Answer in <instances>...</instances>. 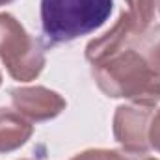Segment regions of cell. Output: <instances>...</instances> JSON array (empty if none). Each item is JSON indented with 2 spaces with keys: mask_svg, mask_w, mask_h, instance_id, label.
<instances>
[{
  "mask_svg": "<svg viewBox=\"0 0 160 160\" xmlns=\"http://www.w3.org/2000/svg\"><path fill=\"white\" fill-rule=\"evenodd\" d=\"M91 67L95 84L104 95L153 108L160 102V75L149 67L132 47L123 48Z\"/></svg>",
  "mask_w": 160,
  "mask_h": 160,
  "instance_id": "obj_1",
  "label": "cell"
},
{
  "mask_svg": "<svg viewBox=\"0 0 160 160\" xmlns=\"http://www.w3.org/2000/svg\"><path fill=\"white\" fill-rule=\"evenodd\" d=\"M114 0H41V30L47 45L78 39L101 28Z\"/></svg>",
  "mask_w": 160,
  "mask_h": 160,
  "instance_id": "obj_2",
  "label": "cell"
},
{
  "mask_svg": "<svg viewBox=\"0 0 160 160\" xmlns=\"http://www.w3.org/2000/svg\"><path fill=\"white\" fill-rule=\"evenodd\" d=\"M0 60L19 82L38 78L47 62L41 43L9 13H0Z\"/></svg>",
  "mask_w": 160,
  "mask_h": 160,
  "instance_id": "obj_3",
  "label": "cell"
},
{
  "mask_svg": "<svg viewBox=\"0 0 160 160\" xmlns=\"http://www.w3.org/2000/svg\"><path fill=\"white\" fill-rule=\"evenodd\" d=\"M153 106L140 104H121L114 114V138L128 153L147 155L149 143V127L153 119Z\"/></svg>",
  "mask_w": 160,
  "mask_h": 160,
  "instance_id": "obj_4",
  "label": "cell"
},
{
  "mask_svg": "<svg viewBox=\"0 0 160 160\" xmlns=\"http://www.w3.org/2000/svg\"><path fill=\"white\" fill-rule=\"evenodd\" d=\"M9 99L13 108L24 116L28 121H48L58 118L65 110V99L43 86L32 88H15L9 91Z\"/></svg>",
  "mask_w": 160,
  "mask_h": 160,
  "instance_id": "obj_5",
  "label": "cell"
},
{
  "mask_svg": "<svg viewBox=\"0 0 160 160\" xmlns=\"http://www.w3.org/2000/svg\"><path fill=\"white\" fill-rule=\"evenodd\" d=\"M142 32V28L136 24V21L130 17L128 11H121L119 19L116 21V24L104 32L101 38L89 41L86 47V60L91 65H97L104 60H108L110 56L121 52L123 48L128 47V41L132 39L134 34Z\"/></svg>",
  "mask_w": 160,
  "mask_h": 160,
  "instance_id": "obj_6",
  "label": "cell"
},
{
  "mask_svg": "<svg viewBox=\"0 0 160 160\" xmlns=\"http://www.w3.org/2000/svg\"><path fill=\"white\" fill-rule=\"evenodd\" d=\"M32 134L34 127L24 116L0 106V153H11L22 147Z\"/></svg>",
  "mask_w": 160,
  "mask_h": 160,
  "instance_id": "obj_7",
  "label": "cell"
},
{
  "mask_svg": "<svg viewBox=\"0 0 160 160\" xmlns=\"http://www.w3.org/2000/svg\"><path fill=\"white\" fill-rule=\"evenodd\" d=\"M128 47H132L149 63V67L160 75V24L147 26L145 30L134 34Z\"/></svg>",
  "mask_w": 160,
  "mask_h": 160,
  "instance_id": "obj_8",
  "label": "cell"
},
{
  "mask_svg": "<svg viewBox=\"0 0 160 160\" xmlns=\"http://www.w3.org/2000/svg\"><path fill=\"white\" fill-rule=\"evenodd\" d=\"M127 4H128L130 17L136 21V24L142 30H145L147 26H151V22L155 19L157 0H127Z\"/></svg>",
  "mask_w": 160,
  "mask_h": 160,
  "instance_id": "obj_9",
  "label": "cell"
},
{
  "mask_svg": "<svg viewBox=\"0 0 160 160\" xmlns=\"http://www.w3.org/2000/svg\"><path fill=\"white\" fill-rule=\"evenodd\" d=\"M149 143L153 149H157L160 153V110L157 114H153L151 127H149Z\"/></svg>",
  "mask_w": 160,
  "mask_h": 160,
  "instance_id": "obj_10",
  "label": "cell"
},
{
  "mask_svg": "<svg viewBox=\"0 0 160 160\" xmlns=\"http://www.w3.org/2000/svg\"><path fill=\"white\" fill-rule=\"evenodd\" d=\"M71 160H106V149H88L75 155Z\"/></svg>",
  "mask_w": 160,
  "mask_h": 160,
  "instance_id": "obj_11",
  "label": "cell"
},
{
  "mask_svg": "<svg viewBox=\"0 0 160 160\" xmlns=\"http://www.w3.org/2000/svg\"><path fill=\"white\" fill-rule=\"evenodd\" d=\"M143 155H136V153H128V151H106V160H140Z\"/></svg>",
  "mask_w": 160,
  "mask_h": 160,
  "instance_id": "obj_12",
  "label": "cell"
},
{
  "mask_svg": "<svg viewBox=\"0 0 160 160\" xmlns=\"http://www.w3.org/2000/svg\"><path fill=\"white\" fill-rule=\"evenodd\" d=\"M9 2H13V0H0V6H6V4H9Z\"/></svg>",
  "mask_w": 160,
  "mask_h": 160,
  "instance_id": "obj_13",
  "label": "cell"
},
{
  "mask_svg": "<svg viewBox=\"0 0 160 160\" xmlns=\"http://www.w3.org/2000/svg\"><path fill=\"white\" fill-rule=\"evenodd\" d=\"M140 160H157V158H151V157H145V155H143V157H142Z\"/></svg>",
  "mask_w": 160,
  "mask_h": 160,
  "instance_id": "obj_14",
  "label": "cell"
},
{
  "mask_svg": "<svg viewBox=\"0 0 160 160\" xmlns=\"http://www.w3.org/2000/svg\"><path fill=\"white\" fill-rule=\"evenodd\" d=\"M157 4H158V9H160V0H157Z\"/></svg>",
  "mask_w": 160,
  "mask_h": 160,
  "instance_id": "obj_15",
  "label": "cell"
},
{
  "mask_svg": "<svg viewBox=\"0 0 160 160\" xmlns=\"http://www.w3.org/2000/svg\"><path fill=\"white\" fill-rule=\"evenodd\" d=\"M0 84H2V75H0Z\"/></svg>",
  "mask_w": 160,
  "mask_h": 160,
  "instance_id": "obj_16",
  "label": "cell"
},
{
  "mask_svg": "<svg viewBox=\"0 0 160 160\" xmlns=\"http://www.w3.org/2000/svg\"><path fill=\"white\" fill-rule=\"evenodd\" d=\"M24 160H26V158H24Z\"/></svg>",
  "mask_w": 160,
  "mask_h": 160,
  "instance_id": "obj_17",
  "label": "cell"
}]
</instances>
